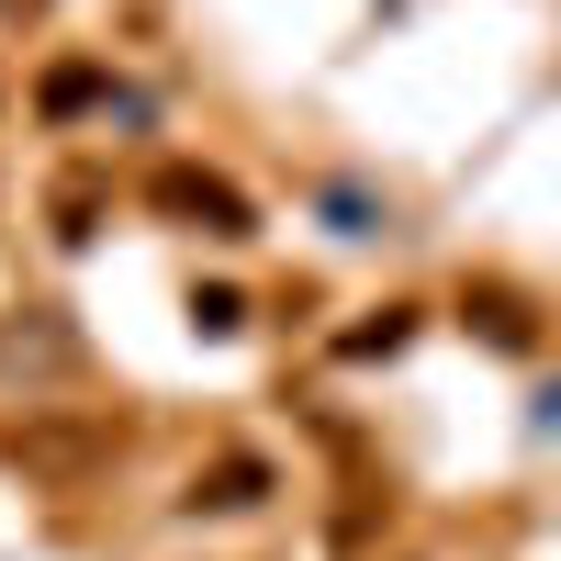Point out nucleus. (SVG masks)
<instances>
[{"label": "nucleus", "mask_w": 561, "mask_h": 561, "mask_svg": "<svg viewBox=\"0 0 561 561\" xmlns=\"http://www.w3.org/2000/svg\"><path fill=\"white\" fill-rule=\"evenodd\" d=\"M147 203H158V214H180V225H203V237H259V203L237 192V180L192 169V158H169V169L147 180Z\"/></svg>", "instance_id": "1"}, {"label": "nucleus", "mask_w": 561, "mask_h": 561, "mask_svg": "<svg viewBox=\"0 0 561 561\" xmlns=\"http://www.w3.org/2000/svg\"><path fill=\"white\" fill-rule=\"evenodd\" d=\"M102 68H57V79H45V113H90V102H102Z\"/></svg>", "instance_id": "3"}, {"label": "nucleus", "mask_w": 561, "mask_h": 561, "mask_svg": "<svg viewBox=\"0 0 561 561\" xmlns=\"http://www.w3.org/2000/svg\"><path fill=\"white\" fill-rule=\"evenodd\" d=\"M259 494H270V460H248V449H225L214 472L192 483V505H225V517H237V505H259Z\"/></svg>", "instance_id": "2"}]
</instances>
